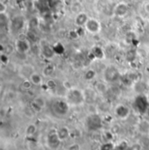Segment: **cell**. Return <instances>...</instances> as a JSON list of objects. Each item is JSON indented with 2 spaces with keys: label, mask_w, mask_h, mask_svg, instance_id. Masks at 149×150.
I'll return each instance as SVG.
<instances>
[{
  "label": "cell",
  "mask_w": 149,
  "mask_h": 150,
  "mask_svg": "<svg viewBox=\"0 0 149 150\" xmlns=\"http://www.w3.org/2000/svg\"><path fill=\"white\" fill-rule=\"evenodd\" d=\"M66 150H81V147H80V145L78 144V143H77V142H74V143H72V144H70Z\"/></svg>",
  "instance_id": "cell-29"
},
{
  "label": "cell",
  "mask_w": 149,
  "mask_h": 150,
  "mask_svg": "<svg viewBox=\"0 0 149 150\" xmlns=\"http://www.w3.org/2000/svg\"><path fill=\"white\" fill-rule=\"evenodd\" d=\"M115 148H114V145L112 144V142H106L101 145L100 150H113Z\"/></svg>",
  "instance_id": "cell-26"
},
{
  "label": "cell",
  "mask_w": 149,
  "mask_h": 150,
  "mask_svg": "<svg viewBox=\"0 0 149 150\" xmlns=\"http://www.w3.org/2000/svg\"><path fill=\"white\" fill-rule=\"evenodd\" d=\"M129 11L128 4L125 2H119L113 8V14L118 18H124L127 15Z\"/></svg>",
  "instance_id": "cell-10"
},
{
  "label": "cell",
  "mask_w": 149,
  "mask_h": 150,
  "mask_svg": "<svg viewBox=\"0 0 149 150\" xmlns=\"http://www.w3.org/2000/svg\"><path fill=\"white\" fill-rule=\"evenodd\" d=\"M29 79L33 86H41L44 83V76L42 74H39L37 72H34Z\"/></svg>",
  "instance_id": "cell-19"
},
{
  "label": "cell",
  "mask_w": 149,
  "mask_h": 150,
  "mask_svg": "<svg viewBox=\"0 0 149 150\" xmlns=\"http://www.w3.org/2000/svg\"><path fill=\"white\" fill-rule=\"evenodd\" d=\"M134 91L138 94H146L149 91V87L148 84L142 80H137L133 83Z\"/></svg>",
  "instance_id": "cell-13"
},
{
  "label": "cell",
  "mask_w": 149,
  "mask_h": 150,
  "mask_svg": "<svg viewBox=\"0 0 149 150\" xmlns=\"http://www.w3.org/2000/svg\"><path fill=\"white\" fill-rule=\"evenodd\" d=\"M145 114H146V115L148 116V118L149 119V107L148 108V109H147V111H146V113H145Z\"/></svg>",
  "instance_id": "cell-34"
},
{
  "label": "cell",
  "mask_w": 149,
  "mask_h": 150,
  "mask_svg": "<svg viewBox=\"0 0 149 150\" xmlns=\"http://www.w3.org/2000/svg\"><path fill=\"white\" fill-rule=\"evenodd\" d=\"M114 114L115 116L119 119V120H126L130 114H131V109L128 106L125 105V104H118L115 108H114Z\"/></svg>",
  "instance_id": "cell-8"
},
{
  "label": "cell",
  "mask_w": 149,
  "mask_h": 150,
  "mask_svg": "<svg viewBox=\"0 0 149 150\" xmlns=\"http://www.w3.org/2000/svg\"><path fill=\"white\" fill-rule=\"evenodd\" d=\"M32 86H33V85H32V81L30 80V79H24V80H23V82H22V86H23L24 89L28 90V89L32 88Z\"/></svg>",
  "instance_id": "cell-27"
},
{
  "label": "cell",
  "mask_w": 149,
  "mask_h": 150,
  "mask_svg": "<svg viewBox=\"0 0 149 150\" xmlns=\"http://www.w3.org/2000/svg\"><path fill=\"white\" fill-rule=\"evenodd\" d=\"M62 141L59 139L57 131H53L48 134L46 137V144L47 147L51 150H58L59 149Z\"/></svg>",
  "instance_id": "cell-7"
},
{
  "label": "cell",
  "mask_w": 149,
  "mask_h": 150,
  "mask_svg": "<svg viewBox=\"0 0 149 150\" xmlns=\"http://www.w3.org/2000/svg\"><path fill=\"white\" fill-rule=\"evenodd\" d=\"M40 49H41V54H42V56L44 59H52L56 55V52L54 51V48L52 46H51L47 43H44L41 45V48Z\"/></svg>",
  "instance_id": "cell-11"
},
{
  "label": "cell",
  "mask_w": 149,
  "mask_h": 150,
  "mask_svg": "<svg viewBox=\"0 0 149 150\" xmlns=\"http://www.w3.org/2000/svg\"><path fill=\"white\" fill-rule=\"evenodd\" d=\"M7 12V4L4 2L0 3V14H6Z\"/></svg>",
  "instance_id": "cell-31"
},
{
  "label": "cell",
  "mask_w": 149,
  "mask_h": 150,
  "mask_svg": "<svg viewBox=\"0 0 149 150\" xmlns=\"http://www.w3.org/2000/svg\"><path fill=\"white\" fill-rule=\"evenodd\" d=\"M128 148H129L128 143H127L126 142H125V141H122V142H120L117 145V147H116L115 149L117 150H127L128 149Z\"/></svg>",
  "instance_id": "cell-28"
},
{
  "label": "cell",
  "mask_w": 149,
  "mask_h": 150,
  "mask_svg": "<svg viewBox=\"0 0 149 150\" xmlns=\"http://www.w3.org/2000/svg\"><path fill=\"white\" fill-rule=\"evenodd\" d=\"M71 106L68 104V102L63 99H58L56 100L53 101L52 105V109L53 112L58 115V116H65L66 115L69 110H70Z\"/></svg>",
  "instance_id": "cell-3"
},
{
  "label": "cell",
  "mask_w": 149,
  "mask_h": 150,
  "mask_svg": "<svg viewBox=\"0 0 149 150\" xmlns=\"http://www.w3.org/2000/svg\"><path fill=\"white\" fill-rule=\"evenodd\" d=\"M146 95V97H147V100H148V103H149V91L145 94Z\"/></svg>",
  "instance_id": "cell-35"
},
{
  "label": "cell",
  "mask_w": 149,
  "mask_h": 150,
  "mask_svg": "<svg viewBox=\"0 0 149 150\" xmlns=\"http://www.w3.org/2000/svg\"><path fill=\"white\" fill-rule=\"evenodd\" d=\"M45 100L41 97V96H37L36 97L32 102V108L33 110L37 111V112H40L41 110H43L45 107Z\"/></svg>",
  "instance_id": "cell-16"
},
{
  "label": "cell",
  "mask_w": 149,
  "mask_h": 150,
  "mask_svg": "<svg viewBox=\"0 0 149 150\" xmlns=\"http://www.w3.org/2000/svg\"><path fill=\"white\" fill-rule=\"evenodd\" d=\"M57 131V134L59 137V139L62 141V142H65L66 140H68L70 137H71V134H72V131L70 130V128L66 126H62L60 127Z\"/></svg>",
  "instance_id": "cell-14"
},
{
  "label": "cell",
  "mask_w": 149,
  "mask_h": 150,
  "mask_svg": "<svg viewBox=\"0 0 149 150\" xmlns=\"http://www.w3.org/2000/svg\"><path fill=\"white\" fill-rule=\"evenodd\" d=\"M90 54L94 59H102L106 56L105 51L101 47H100V46H94V47H93V49L91 50Z\"/></svg>",
  "instance_id": "cell-18"
},
{
  "label": "cell",
  "mask_w": 149,
  "mask_h": 150,
  "mask_svg": "<svg viewBox=\"0 0 149 150\" xmlns=\"http://www.w3.org/2000/svg\"><path fill=\"white\" fill-rule=\"evenodd\" d=\"M37 127L35 124H29L26 127H25V134L27 137H33L36 134H37Z\"/></svg>",
  "instance_id": "cell-20"
},
{
  "label": "cell",
  "mask_w": 149,
  "mask_h": 150,
  "mask_svg": "<svg viewBox=\"0 0 149 150\" xmlns=\"http://www.w3.org/2000/svg\"><path fill=\"white\" fill-rule=\"evenodd\" d=\"M45 86H47L48 89H50V90H52V91H55L56 88L58 87V86H57V82H56L52 78H50V79L46 81Z\"/></svg>",
  "instance_id": "cell-24"
},
{
  "label": "cell",
  "mask_w": 149,
  "mask_h": 150,
  "mask_svg": "<svg viewBox=\"0 0 149 150\" xmlns=\"http://www.w3.org/2000/svg\"><path fill=\"white\" fill-rule=\"evenodd\" d=\"M23 25H24V22H23L22 18H16L12 24V29L16 32H18L19 30H21L23 28Z\"/></svg>",
  "instance_id": "cell-21"
},
{
  "label": "cell",
  "mask_w": 149,
  "mask_h": 150,
  "mask_svg": "<svg viewBox=\"0 0 149 150\" xmlns=\"http://www.w3.org/2000/svg\"><path fill=\"white\" fill-rule=\"evenodd\" d=\"M0 62H1L2 65L7 66L9 64V62H10V58H9L8 54L2 52L1 55H0Z\"/></svg>",
  "instance_id": "cell-25"
},
{
  "label": "cell",
  "mask_w": 149,
  "mask_h": 150,
  "mask_svg": "<svg viewBox=\"0 0 149 150\" xmlns=\"http://www.w3.org/2000/svg\"><path fill=\"white\" fill-rule=\"evenodd\" d=\"M133 104L134 109L138 112L142 113V114L146 113V111L149 107V103L145 94H138L135 97Z\"/></svg>",
  "instance_id": "cell-5"
},
{
  "label": "cell",
  "mask_w": 149,
  "mask_h": 150,
  "mask_svg": "<svg viewBox=\"0 0 149 150\" xmlns=\"http://www.w3.org/2000/svg\"><path fill=\"white\" fill-rule=\"evenodd\" d=\"M139 130L143 133V134H147L149 133V122L148 120H142L140 124H139Z\"/></svg>",
  "instance_id": "cell-22"
},
{
  "label": "cell",
  "mask_w": 149,
  "mask_h": 150,
  "mask_svg": "<svg viewBox=\"0 0 149 150\" xmlns=\"http://www.w3.org/2000/svg\"><path fill=\"white\" fill-rule=\"evenodd\" d=\"M15 48L18 52L21 54H26L31 50V43L30 40L27 38H19L17 39L15 42Z\"/></svg>",
  "instance_id": "cell-9"
},
{
  "label": "cell",
  "mask_w": 149,
  "mask_h": 150,
  "mask_svg": "<svg viewBox=\"0 0 149 150\" xmlns=\"http://www.w3.org/2000/svg\"><path fill=\"white\" fill-rule=\"evenodd\" d=\"M127 150H141V145L139 143H133V145L129 146Z\"/></svg>",
  "instance_id": "cell-32"
},
{
  "label": "cell",
  "mask_w": 149,
  "mask_h": 150,
  "mask_svg": "<svg viewBox=\"0 0 149 150\" xmlns=\"http://www.w3.org/2000/svg\"><path fill=\"white\" fill-rule=\"evenodd\" d=\"M34 72V67L32 65H24L19 68V75L24 79H29Z\"/></svg>",
  "instance_id": "cell-15"
},
{
  "label": "cell",
  "mask_w": 149,
  "mask_h": 150,
  "mask_svg": "<svg viewBox=\"0 0 149 150\" xmlns=\"http://www.w3.org/2000/svg\"><path fill=\"white\" fill-rule=\"evenodd\" d=\"M89 16L85 12H78L74 18V24L77 27H85L86 22L89 19Z\"/></svg>",
  "instance_id": "cell-12"
},
{
  "label": "cell",
  "mask_w": 149,
  "mask_h": 150,
  "mask_svg": "<svg viewBox=\"0 0 149 150\" xmlns=\"http://www.w3.org/2000/svg\"><path fill=\"white\" fill-rule=\"evenodd\" d=\"M105 83H106V82L98 84V86H97V87H96V91L99 92V93H105L106 90H107L106 87H105Z\"/></svg>",
  "instance_id": "cell-30"
},
{
  "label": "cell",
  "mask_w": 149,
  "mask_h": 150,
  "mask_svg": "<svg viewBox=\"0 0 149 150\" xmlns=\"http://www.w3.org/2000/svg\"><path fill=\"white\" fill-rule=\"evenodd\" d=\"M85 124L89 130L97 131V130H100L103 127V120L99 114L92 113L86 118Z\"/></svg>",
  "instance_id": "cell-4"
},
{
  "label": "cell",
  "mask_w": 149,
  "mask_h": 150,
  "mask_svg": "<svg viewBox=\"0 0 149 150\" xmlns=\"http://www.w3.org/2000/svg\"><path fill=\"white\" fill-rule=\"evenodd\" d=\"M96 71L93 69H88L85 72L84 74V78L85 80H93L96 77Z\"/></svg>",
  "instance_id": "cell-23"
},
{
  "label": "cell",
  "mask_w": 149,
  "mask_h": 150,
  "mask_svg": "<svg viewBox=\"0 0 149 150\" xmlns=\"http://www.w3.org/2000/svg\"><path fill=\"white\" fill-rule=\"evenodd\" d=\"M102 76L104 82L107 84H113L120 79V73L116 66L108 65L104 68Z\"/></svg>",
  "instance_id": "cell-2"
},
{
  "label": "cell",
  "mask_w": 149,
  "mask_h": 150,
  "mask_svg": "<svg viewBox=\"0 0 149 150\" xmlns=\"http://www.w3.org/2000/svg\"><path fill=\"white\" fill-rule=\"evenodd\" d=\"M65 99L71 107H80L85 102V90L73 86L68 89Z\"/></svg>",
  "instance_id": "cell-1"
},
{
  "label": "cell",
  "mask_w": 149,
  "mask_h": 150,
  "mask_svg": "<svg viewBox=\"0 0 149 150\" xmlns=\"http://www.w3.org/2000/svg\"><path fill=\"white\" fill-rule=\"evenodd\" d=\"M55 72H56V67L53 64L49 63V64H47L46 66L44 67V68L42 70V74H43L44 77L50 79L54 75Z\"/></svg>",
  "instance_id": "cell-17"
},
{
  "label": "cell",
  "mask_w": 149,
  "mask_h": 150,
  "mask_svg": "<svg viewBox=\"0 0 149 150\" xmlns=\"http://www.w3.org/2000/svg\"><path fill=\"white\" fill-rule=\"evenodd\" d=\"M84 28L88 33H90L92 35H96L101 32L102 25H101V23L100 22V20H98L97 18H89V19L86 22Z\"/></svg>",
  "instance_id": "cell-6"
},
{
  "label": "cell",
  "mask_w": 149,
  "mask_h": 150,
  "mask_svg": "<svg viewBox=\"0 0 149 150\" xmlns=\"http://www.w3.org/2000/svg\"><path fill=\"white\" fill-rule=\"evenodd\" d=\"M144 11H145V12H146L147 14H148L149 15V2L146 3V4H144Z\"/></svg>",
  "instance_id": "cell-33"
}]
</instances>
